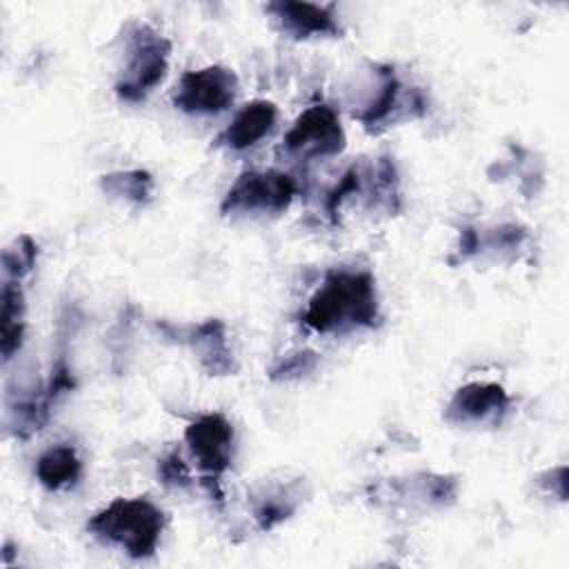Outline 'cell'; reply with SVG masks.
<instances>
[{
    "mask_svg": "<svg viewBox=\"0 0 569 569\" xmlns=\"http://www.w3.org/2000/svg\"><path fill=\"white\" fill-rule=\"evenodd\" d=\"M378 318L376 278L365 269H338L327 273L302 311V322L316 333H342L373 327Z\"/></svg>",
    "mask_w": 569,
    "mask_h": 569,
    "instance_id": "cell-1",
    "label": "cell"
},
{
    "mask_svg": "<svg viewBox=\"0 0 569 569\" xmlns=\"http://www.w3.org/2000/svg\"><path fill=\"white\" fill-rule=\"evenodd\" d=\"M164 522V511L149 498H116L87 522V529L131 558H149L160 545Z\"/></svg>",
    "mask_w": 569,
    "mask_h": 569,
    "instance_id": "cell-2",
    "label": "cell"
},
{
    "mask_svg": "<svg viewBox=\"0 0 569 569\" xmlns=\"http://www.w3.org/2000/svg\"><path fill=\"white\" fill-rule=\"evenodd\" d=\"M169 40L144 22H129L124 29V62L116 80V96L122 102H142L167 76Z\"/></svg>",
    "mask_w": 569,
    "mask_h": 569,
    "instance_id": "cell-3",
    "label": "cell"
},
{
    "mask_svg": "<svg viewBox=\"0 0 569 569\" xmlns=\"http://www.w3.org/2000/svg\"><path fill=\"white\" fill-rule=\"evenodd\" d=\"M298 191L296 180L289 173L244 171L227 191L220 211L224 216L238 213H280L284 211Z\"/></svg>",
    "mask_w": 569,
    "mask_h": 569,
    "instance_id": "cell-4",
    "label": "cell"
},
{
    "mask_svg": "<svg viewBox=\"0 0 569 569\" xmlns=\"http://www.w3.org/2000/svg\"><path fill=\"white\" fill-rule=\"evenodd\" d=\"M345 129L329 104H313L302 111L284 133V153L300 160L329 158L345 149Z\"/></svg>",
    "mask_w": 569,
    "mask_h": 569,
    "instance_id": "cell-5",
    "label": "cell"
},
{
    "mask_svg": "<svg viewBox=\"0 0 569 569\" xmlns=\"http://www.w3.org/2000/svg\"><path fill=\"white\" fill-rule=\"evenodd\" d=\"M238 93V78L231 69L209 64L187 71L173 93L176 109L193 116H213L227 111Z\"/></svg>",
    "mask_w": 569,
    "mask_h": 569,
    "instance_id": "cell-6",
    "label": "cell"
},
{
    "mask_svg": "<svg viewBox=\"0 0 569 569\" xmlns=\"http://www.w3.org/2000/svg\"><path fill=\"white\" fill-rule=\"evenodd\" d=\"M184 442L207 473V480H218L233 458V427L222 413H204L189 422L184 429Z\"/></svg>",
    "mask_w": 569,
    "mask_h": 569,
    "instance_id": "cell-7",
    "label": "cell"
},
{
    "mask_svg": "<svg viewBox=\"0 0 569 569\" xmlns=\"http://www.w3.org/2000/svg\"><path fill=\"white\" fill-rule=\"evenodd\" d=\"M264 11L271 16L276 27L293 38H320V36H338L340 24L336 20L333 4H313V2H296V0H278L269 2Z\"/></svg>",
    "mask_w": 569,
    "mask_h": 569,
    "instance_id": "cell-8",
    "label": "cell"
},
{
    "mask_svg": "<svg viewBox=\"0 0 569 569\" xmlns=\"http://www.w3.org/2000/svg\"><path fill=\"white\" fill-rule=\"evenodd\" d=\"M509 393L498 382H469L447 405L445 418L458 425L498 420L509 409Z\"/></svg>",
    "mask_w": 569,
    "mask_h": 569,
    "instance_id": "cell-9",
    "label": "cell"
},
{
    "mask_svg": "<svg viewBox=\"0 0 569 569\" xmlns=\"http://www.w3.org/2000/svg\"><path fill=\"white\" fill-rule=\"evenodd\" d=\"M180 336V342L189 345L193 349V353L198 356L200 365L211 373V376H222V373H231L233 371V358H231V349L227 345V329L222 320H204L198 325H189V327H171Z\"/></svg>",
    "mask_w": 569,
    "mask_h": 569,
    "instance_id": "cell-10",
    "label": "cell"
},
{
    "mask_svg": "<svg viewBox=\"0 0 569 569\" xmlns=\"http://www.w3.org/2000/svg\"><path fill=\"white\" fill-rule=\"evenodd\" d=\"M278 120V109L269 100H251L244 104L233 120L218 136V144L231 151H244L258 144L264 136L271 133Z\"/></svg>",
    "mask_w": 569,
    "mask_h": 569,
    "instance_id": "cell-11",
    "label": "cell"
},
{
    "mask_svg": "<svg viewBox=\"0 0 569 569\" xmlns=\"http://www.w3.org/2000/svg\"><path fill=\"white\" fill-rule=\"evenodd\" d=\"M33 471L44 489L62 491L78 485L82 476V460L71 445H56L38 456Z\"/></svg>",
    "mask_w": 569,
    "mask_h": 569,
    "instance_id": "cell-12",
    "label": "cell"
},
{
    "mask_svg": "<svg viewBox=\"0 0 569 569\" xmlns=\"http://www.w3.org/2000/svg\"><path fill=\"white\" fill-rule=\"evenodd\" d=\"M0 349L4 360L13 356V351L20 349L22 333H24V298L20 291V284L13 280H7L2 287V313H0Z\"/></svg>",
    "mask_w": 569,
    "mask_h": 569,
    "instance_id": "cell-13",
    "label": "cell"
},
{
    "mask_svg": "<svg viewBox=\"0 0 569 569\" xmlns=\"http://www.w3.org/2000/svg\"><path fill=\"white\" fill-rule=\"evenodd\" d=\"M400 89L402 84L396 78V73L391 69H382L373 98L362 107V111L356 113L358 120L367 129H376L382 122H387L400 109Z\"/></svg>",
    "mask_w": 569,
    "mask_h": 569,
    "instance_id": "cell-14",
    "label": "cell"
},
{
    "mask_svg": "<svg viewBox=\"0 0 569 569\" xmlns=\"http://www.w3.org/2000/svg\"><path fill=\"white\" fill-rule=\"evenodd\" d=\"M100 184L113 198H122V200L136 202V204L149 202L151 193H153V178L142 169L116 171V173L102 176Z\"/></svg>",
    "mask_w": 569,
    "mask_h": 569,
    "instance_id": "cell-15",
    "label": "cell"
},
{
    "mask_svg": "<svg viewBox=\"0 0 569 569\" xmlns=\"http://www.w3.org/2000/svg\"><path fill=\"white\" fill-rule=\"evenodd\" d=\"M36 253H38V247L29 236L16 238L13 244L7 247L2 253V269L7 280L18 282L22 276H27L36 264Z\"/></svg>",
    "mask_w": 569,
    "mask_h": 569,
    "instance_id": "cell-16",
    "label": "cell"
},
{
    "mask_svg": "<svg viewBox=\"0 0 569 569\" xmlns=\"http://www.w3.org/2000/svg\"><path fill=\"white\" fill-rule=\"evenodd\" d=\"M296 509V502L289 498V493L276 489L269 493H262L256 498V507H253V518L258 520L260 529H271L278 522H282L284 518H289V513Z\"/></svg>",
    "mask_w": 569,
    "mask_h": 569,
    "instance_id": "cell-17",
    "label": "cell"
},
{
    "mask_svg": "<svg viewBox=\"0 0 569 569\" xmlns=\"http://www.w3.org/2000/svg\"><path fill=\"white\" fill-rule=\"evenodd\" d=\"M318 358L313 351H298V353H289L282 360H278V365L271 367V378L273 380H289V378H300L309 371H313Z\"/></svg>",
    "mask_w": 569,
    "mask_h": 569,
    "instance_id": "cell-18",
    "label": "cell"
},
{
    "mask_svg": "<svg viewBox=\"0 0 569 569\" xmlns=\"http://www.w3.org/2000/svg\"><path fill=\"white\" fill-rule=\"evenodd\" d=\"M158 476L164 485H173V487H184L191 480L189 467L184 465V460L180 458L178 451H171L169 456H164L158 465Z\"/></svg>",
    "mask_w": 569,
    "mask_h": 569,
    "instance_id": "cell-19",
    "label": "cell"
}]
</instances>
